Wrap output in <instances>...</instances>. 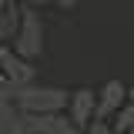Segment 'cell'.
I'll return each instance as SVG.
<instances>
[{
  "label": "cell",
  "instance_id": "obj_9",
  "mask_svg": "<svg viewBox=\"0 0 134 134\" xmlns=\"http://www.w3.org/2000/svg\"><path fill=\"white\" fill-rule=\"evenodd\" d=\"M17 3H24V7H37V10H40V7H47L50 0H17Z\"/></svg>",
  "mask_w": 134,
  "mask_h": 134
},
{
  "label": "cell",
  "instance_id": "obj_6",
  "mask_svg": "<svg viewBox=\"0 0 134 134\" xmlns=\"http://www.w3.org/2000/svg\"><path fill=\"white\" fill-rule=\"evenodd\" d=\"M17 27H20V3L17 0H7L0 7V40L10 44V37L17 34Z\"/></svg>",
  "mask_w": 134,
  "mask_h": 134
},
{
  "label": "cell",
  "instance_id": "obj_14",
  "mask_svg": "<svg viewBox=\"0 0 134 134\" xmlns=\"http://www.w3.org/2000/svg\"><path fill=\"white\" fill-rule=\"evenodd\" d=\"M124 134H134V127H131V131H124Z\"/></svg>",
  "mask_w": 134,
  "mask_h": 134
},
{
  "label": "cell",
  "instance_id": "obj_13",
  "mask_svg": "<svg viewBox=\"0 0 134 134\" xmlns=\"http://www.w3.org/2000/svg\"><path fill=\"white\" fill-rule=\"evenodd\" d=\"M60 134H81V131H77V127H70V131H60Z\"/></svg>",
  "mask_w": 134,
  "mask_h": 134
},
{
  "label": "cell",
  "instance_id": "obj_4",
  "mask_svg": "<svg viewBox=\"0 0 134 134\" xmlns=\"http://www.w3.org/2000/svg\"><path fill=\"white\" fill-rule=\"evenodd\" d=\"M124 97H127V87H124V81H107L104 87L97 91V100H94V117H104V121H111L114 117V111L124 104Z\"/></svg>",
  "mask_w": 134,
  "mask_h": 134
},
{
  "label": "cell",
  "instance_id": "obj_5",
  "mask_svg": "<svg viewBox=\"0 0 134 134\" xmlns=\"http://www.w3.org/2000/svg\"><path fill=\"white\" fill-rule=\"evenodd\" d=\"M0 70H3V77H7V84H10V87L37 81V67H34V60L20 57V54H14V50H7V57L0 60Z\"/></svg>",
  "mask_w": 134,
  "mask_h": 134
},
{
  "label": "cell",
  "instance_id": "obj_7",
  "mask_svg": "<svg viewBox=\"0 0 134 134\" xmlns=\"http://www.w3.org/2000/svg\"><path fill=\"white\" fill-rule=\"evenodd\" d=\"M111 127H114V134H124V131L134 127V97H124V104L111 117Z\"/></svg>",
  "mask_w": 134,
  "mask_h": 134
},
{
  "label": "cell",
  "instance_id": "obj_11",
  "mask_svg": "<svg viewBox=\"0 0 134 134\" xmlns=\"http://www.w3.org/2000/svg\"><path fill=\"white\" fill-rule=\"evenodd\" d=\"M127 87V97H134V67H131V84H124Z\"/></svg>",
  "mask_w": 134,
  "mask_h": 134
},
{
  "label": "cell",
  "instance_id": "obj_10",
  "mask_svg": "<svg viewBox=\"0 0 134 134\" xmlns=\"http://www.w3.org/2000/svg\"><path fill=\"white\" fill-rule=\"evenodd\" d=\"M50 3H57V7H64V10H74V7H77V0H50Z\"/></svg>",
  "mask_w": 134,
  "mask_h": 134
},
{
  "label": "cell",
  "instance_id": "obj_3",
  "mask_svg": "<svg viewBox=\"0 0 134 134\" xmlns=\"http://www.w3.org/2000/svg\"><path fill=\"white\" fill-rule=\"evenodd\" d=\"M94 100H97V91H91V87H77V91H70L67 94V104H64V114L67 121L81 131L84 124L94 117Z\"/></svg>",
  "mask_w": 134,
  "mask_h": 134
},
{
  "label": "cell",
  "instance_id": "obj_1",
  "mask_svg": "<svg viewBox=\"0 0 134 134\" xmlns=\"http://www.w3.org/2000/svg\"><path fill=\"white\" fill-rule=\"evenodd\" d=\"M3 97H10L17 107H24V111H30V114H50V111H64L67 104V91L60 87H50V84H17V87H3L0 91Z\"/></svg>",
  "mask_w": 134,
  "mask_h": 134
},
{
  "label": "cell",
  "instance_id": "obj_2",
  "mask_svg": "<svg viewBox=\"0 0 134 134\" xmlns=\"http://www.w3.org/2000/svg\"><path fill=\"white\" fill-rule=\"evenodd\" d=\"M10 50L27 57V60H37L44 54V20H40L37 7H24L20 3V27L10 37Z\"/></svg>",
  "mask_w": 134,
  "mask_h": 134
},
{
  "label": "cell",
  "instance_id": "obj_8",
  "mask_svg": "<svg viewBox=\"0 0 134 134\" xmlns=\"http://www.w3.org/2000/svg\"><path fill=\"white\" fill-rule=\"evenodd\" d=\"M81 134H114V127H111V121H104V117H91L81 127Z\"/></svg>",
  "mask_w": 134,
  "mask_h": 134
},
{
  "label": "cell",
  "instance_id": "obj_12",
  "mask_svg": "<svg viewBox=\"0 0 134 134\" xmlns=\"http://www.w3.org/2000/svg\"><path fill=\"white\" fill-rule=\"evenodd\" d=\"M7 50H10V44H3V40H0V60L7 57Z\"/></svg>",
  "mask_w": 134,
  "mask_h": 134
}]
</instances>
